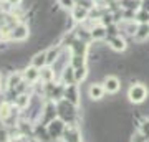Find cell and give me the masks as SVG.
<instances>
[{"label": "cell", "mask_w": 149, "mask_h": 142, "mask_svg": "<svg viewBox=\"0 0 149 142\" xmlns=\"http://www.w3.org/2000/svg\"><path fill=\"white\" fill-rule=\"evenodd\" d=\"M61 131H63V122L61 121H52L50 122V126H48V134H50L52 137L60 136Z\"/></svg>", "instance_id": "obj_3"}, {"label": "cell", "mask_w": 149, "mask_h": 142, "mask_svg": "<svg viewBox=\"0 0 149 142\" xmlns=\"http://www.w3.org/2000/svg\"><path fill=\"white\" fill-rule=\"evenodd\" d=\"M28 35V28L25 25H18L13 28V33H12V38H15V40H25Z\"/></svg>", "instance_id": "obj_4"}, {"label": "cell", "mask_w": 149, "mask_h": 142, "mask_svg": "<svg viewBox=\"0 0 149 142\" xmlns=\"http://www.w3.org/2000/svg\"><path fill=\"white\" fill-rule=\"evenodd\" d=\"M146 96H148L146 86H143V84H134V86H131V89H129V99L133 101V103H143L146 99Z\"/></svg>", "instance_id": "obj_1"}, {"label": "cell", "mask_w": 149, "mask_h": 142, "mask_svg": "<svg viewBox=\"0 0 149 142\" xmlns=\"http://www.w3.org/2000/svg\"><path fill=\"white\" fill-rule=\"evenodd\" d=\"M85 76H86V69H85V66H80V68H76V71H74V79H76V81L83 79Z\"/></svg>", "instance_id": "obj_10"}, {"label": "cell", "mask_w": 149, "mask_h": 142, "mask_svg": "<svg viewBox=\"0 0 149 142\" xmlns=\"http://www.w3.org/2000/svg\"><path fill=\"white\" fill-rule=\"evenodd\" d=\"M7 2H8V3H12V5H18L22 0H7Z\"/></svg>", "instance_id": "obj_17"}, {"label": "cell", "mask_w": 149, "mask_h": 142, "mask_svg": "<svg viewBox=\"0 0 149 142\" xmlns=\"http://www.w3.org/2000/svg\"><path fill=\"white\" fill-rule=\"evenodd\" d=\"M103 93H104V88H103L101 84H93L90 88V98L91 99H101L103 98Z\"/></svg>", "instance_id": "obj_5"}, {"label": "cell", "mask_w": 149, "mask_h": 142, "mask_svg": "<svg viewBox=\"0 0 149 142\" xmlns=\"http://www.w3.org/2000/svg\"><path fill=\"white\" fill-rule=\"evenodd\" d=\"M66 99H70L71 103H76V89H74L73 86H70V89L66 91Z\"/></svg>", "instance_id": "obj_11"}, {"label": "cell", "mask_w": 149, "mask_h": 142, "mask_svg": "<svg viewBox=\"0 0 149 142\" xmlns=\"http://www.w3.org/2000/svg\"><path fill=\"white\" fill-rule=\"evenodd\" d=\"M37 76H38V73H37V69H35V68L27 69V78H28V79H35Z\"/></svg>", "instance_id": "obj_15"}, {"label": "cell", "mask_w": 149, "mask_h": 142, "mask_svg": "<svg viewBox=\"0 0 149 142\" xmlns=\"http://www.w3.org/2000/svg\"><path fill=\"white\" fill-rule=\"evenodd\" d=\"M141 132H143L144 136L149 139V121H144L143 126H141Z\"/></svg>", "instance_id": "obj_14"}, {"label": "cell", "mask_w": 149, "mask_h": 142, "mask_svg": "<svg viewBox=\"0 0 149 142\" xmlns=\"http://www.w3.org/2000/svg\"><path fill=\"white\" fill-rule=\"evenodd\" d=\"M45 63H47V53H38V55H35V58H33V66L35 68H40Z\"/></svg>", "instance_id": "obj_8"}, {"label": "cell", "mask_w": 149, "mask_h": 142, "mask_svg": "<svg viewBox=\"0 0 149 142\" xmlns=\"http://www.w3.org/2000/svg\"><path fill=\"white\" fill-rule=\"evenodd\" d=\"M109 43H111V48L113 50H118V51H123L124 48H126V43L123 42L121 38H118V37H109Z\"/></svg>", "instance_id": "obj_6"}, {"label": "cell", "mask_w": 149, "mask_h": 142, "mask_svg": "<svg viewBox=\"0 0 149 142\" xmlns=\"http://www.w3.org/2000/svg\"><path fill=\"white\" fill-rule=\"evenodd\" d=\"M104 89H106L108 93H116V91L119 89V79L114 78V76H108V78L104 79Z\"/></svg>", "instance_id": "obj_2"}, {"label": "cell", "mask_w": 149, "mask_h": 142, "mask_svg": "<svg viewBox=\"0 0 149 142\" xmlns=\"http://www.w3.org/2000/svg\"><path fill=\"white\" fill-rule=\"evenodd\" d=\"M93 38H103L104 37V28H101V26H98L96 30H93Z\"/></svg>", "instance_id": "obj_13"}, {"label": "cell", "mask_w": 149, "mask_h": 142, "mask_svg": "<svg viewBox=\"0 0 149 142\" xmlns=\"http://www.w3.org/2000/svg\"><path fill=\"white\" fill-rule=\"evenodd\" d=\"M148 37H149V26L146 23H143L138 28V32H136V38L138 40H144V38H148Z\"/></svg>", "instance_id": "obj_7"}, {"label": "cell", "mask_w": 149, "mask_h": 142, "mask_svg": "<svg viewBox=\"0 0 149 142\" xmlns=\"http://www.w3.org/2000/svg\"><path fill=\"white\" fill-rule=\"evenodd\" d=\"M138 20L143 21V23H146V21L149 20V12L148 10H141L139 12V15H138Z\"/></svg>", "instance_id": "obj_12"}, {"label": "cell", "mask_w": 149, "mask_h": 142, "mask_svg": "<svg viewBox=\"0 0 149 142\" xmlns=\"http://www.w3.org/2000/svg\"><path fill=\"white\" fill-rule=\"evenodd\" d=\"M73 17L76 18V20H83V18L86 17V8H85V7H83V8H81V7H78V8H74Z\"/></svg>", "instance_id": "obj_9"}, {"label": "cell", "mask_w": 149, "mask_h": 142, "mask_svg": "<svg viewBox=\"0 0 149 142\" xmlns=\"http://www.w3.org/2000/svg\"><path fill=\"white\" fill-rule=\"evenodd\" d=\"M60 3H61L63 7H68L70 8V7L73 5V0H60Z\"/></svg>", "instance_id": "obj_16"}]
</instances>
